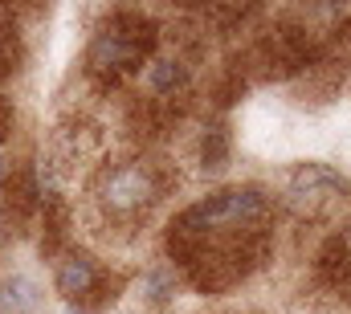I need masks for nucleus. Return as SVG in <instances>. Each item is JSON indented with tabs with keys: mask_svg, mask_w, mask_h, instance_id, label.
Masks as SVG:
<instances>
[{
	"mask_svg": "<svg viewBox=\"0 0 351 314\" xmlns=\"http://www.w3.org/2000/svg\"><path fill=\"white\" fill-rule=\"evenodd\" d=\"M225 147H229L225 131H221V127L208 131V139H204V163H208V167H221V163H225Z\"/></svg>",
	"mask_w": 351,
	"mask_h": 314,
	"instance_id": "6",
	"label": "nucleus"
},
{
	"mask_svg": "<svg viewBox=\"0 0 351 314\" xmlns=\"http://www.w3.org/2000/svg\"><path fill=\"white\" fill-rule=\"evenodd\" d=\"M98 282H102V274H98V265L90 261L86 253L66 257L62 269H58V294H62L66 302H82V306H90V294L98 290Z\"/></svg>",
	"mask_w": 351,
	"mask_h": 314,
	"instance_id": "3",
	"label": "nucleus"
},
{
	"mask_svg": "<svg viewBox=\"0 0 351 314\" xmlns=\"http://www.w3.org/2000/svg\"><path fill=\"white\" fill-rule=\"evenodd\" d=\"M156 45V33L143 16H119L110 29H102L90 45V66L98 74H127L143 62V53Z\"/></svg>",
	"mask_w": 351,
	"mask_h": 314,
	"instance_id": "1",
	"label": "nucleus"
},
{
	"mask_svg": "<svg viewBox=\"0 0 351 314\" xmlns=\"http://www.w3.org/2000/svg\"><path fill=\"white\" fill-rule=\"evenodd\" d=\"M102 196L114 213H131V208H143L152 196H156V184H152V171L147 167H114L102 184Z\"/></svg>",
	"mask_w": 351,
	"mask_h": 314,
	"instance_id": "2",
	"label": "nucleus"
},
{
	"mask_svg": "<svg viewBox=\"0 0 351 314\" xmlns=\"http://www.w3.org/2000/svg\"><path fill=\"white\" fill-rule=\"evenodd\" d=\"M294 196H335V192H348V180L343 176H335L331 167H319V163H306V167H298L294 171Z\"/></svg>",
	"mask_w": 351,
	"mask_h": 314,
	"instance_id": "4",
	"label": "nucleus"
},
{
	"mask_svg": "<svg viewBox=\"0 0 351 314\" xmlns=\"http://www.w3.org/2000/svg\"><path fill=\"white\" fill-rule=\"evenodd\" d=\"M147 82L156 94H176V86H184V66L180 62H156L147 70Z\"/></svg>",
	"mask_w": 351,
	"mask_h": 314,
	"instance_id": "5",
	"label": "nucleus"
}]
</instances>
